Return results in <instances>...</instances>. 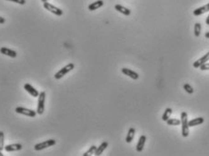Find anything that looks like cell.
<instances>
[{
    "label": "cell",
    "mask_w": 209,
    "mask_h": 156,
    "mask_svg": "<svg viewBox=\"0 0 209 156\" xmlns=\"http://www.w3.org/2000/svg\"><path fill=\"white\" fill-rule=\"evenodd\" d=\"M172 113H173V111H172V109L171 108L165 109V113H164V114H163V116H162V120L165 121V122H166L167 119H169V118H170V116H171Z\"/></svg>",
    "instance_id": "d6986e66"
},
{
    "label": "cell",
    "mask_w": 209,
    "mask_h": 156,
    "mask_svg": "<svg viewBox=\"0 0 209 156\" xmlns=\"http://www.w3.org/2000/svg\"><path fill=\"white\" fill-rule=\"evenodd\" d=\"M115 9H116V11H118L119 13L125 15V16H130V14H131L130 9H128V8L125 7H123V6H121V5H116V6H115Z\"/></svg>",
    "instance_id": "2e32d148"
},
{
    "label": "cell",
    "mask_w": 209,
    "mask_h": 156,
    "mask_svg": "<svg viewBox=\"0 0 209 156\" xmlns=\"http://www.w3.org/2000/svg\"><path fill=\"white\" fill-rule=\"evenodd\" d=\"M107 146H108V143H107V142H103V143L100 144L98 147H96V150H95V155L96 156L101 155V154H103V152L106 149Z\"/></svg>",
    "instance_id": "9a60e30c"
},
{
    "label": "cell",
    "mask_w": 209,
    "mask_h": 156,
    "mask_svg": "<svg viewBox=\"0 0 209 156\" xmlns=\"http://www.w3.org/2000/svg\"><path fill=\"white\" fill-rule=\"evenodd\" d=\"M8 1H12V2H15L16 4H19V5H25L26 4V0H8Z\"/></svg>",
    "instance_id": "484cf974"
},
{
    "label": "cell",
    "mask_w": 209,
    "mask_h": 156,
    "mask_svg": "<svg viewBox=\"0 0 209 156\" xmlns=\"http://www.w3.org/2000/svg\"><path fill=\"white\" fill-rule=\"evenodd\" d=\"M16 113L26 115V116H29V117H35V115H36V114H37L35 111H33L31 109L25 108V107H16Z\"/></svg>",
    "instance_id": "8992f818"
},
{
    "label": "cell",
    "mask_w": 209,
    "mask_h": 156,
    "mask_svg": "<svg viewBox=\"0 0 209 156\" xmlns=\"http://www.w3.org/2000/svg\"><path fill=\"white\" fill-rule=\"evenodd\" d=\"M103 5H104V1H103V0H97V1L94 2V3L90 4V5L88 6V9H89L90 11H95V10L98 9L99 7H103Z\"/></svg>",
    "instance_id": "4fadbf2b"
},
{
    "label": "cell",
    "mask_w": 209,
    "mask_h": 156,
    "mask_svg": "<svg viewBox=\"0 0 209 156\" xmlns=\"http://www.w3.org/2000/svg\"><path fill=\"white\" fill-rule=\"evenodd\" d=\"M4 155V154H2V151H1V150H0V156H3Z\"/></svg>",
    "instance_id": "4dcf8cb0"
},
{
    "label": "cell",
    "mask_w": 209,
    "mask_h": 156,
    "mask_svg": "<svg viewBox=\"0 0 209 156\" xmlns=\"http://www.w3.org/2000/svg\"><path fill=\"white\" fill-rule=\"evenodd\" d=\"M23 148L22 144H12L5 146V151L10 153V152H16V151H20Z\"/></svg>",
    "instance_id": "8fae6325"
},
{
    "label": "cell",
    "mask_w": 209,
    "mask_h": 156,
    "mask_svg": "<svg viewBox=\"0 0 209 156\" xmlns=\"http://www.w3.org/2000/svg\"><path fill=\"white\" fill-rule=\"evenodd\" d=\"M48 0H41V2H43V3H45V2H47Z\"/></svg>",
    "instance_id": "f546056e"
},
{
    "label": "cell",
    "mask_w": 209,
    "mask_h": 156,
    "mask_svg": "<svg viewBox=\"0 0 209 156\" xmlns=\"http://www.w3.org/2000/svg\"><path fill=\"white\" fill-rule=\"evenodd\" d=\"M6 22V19L2 16H0V24H4Z\"/></svg>",
    "instance_id": "4316f807"
},
{
    "label": "cell",
    "mask_w": 209,
    "mask_h": 156,
    "mask_svg": "<svg viewBox=\"0 0 209 156\" xmlns=\"http://www.w3.org/2000/svg\"><path fill=\"white\" fill-rule=\"evenodd\" d=\"M166 123L168 125H174V126H176V125H179L181 123V121L178 120V119H175V118H169V119H167V121H166Z\"/></svg>",
    "instance_id": "ffe728a7"
},
{
    "label": "cell",
    "mask_w": 209,
    "mask_h": 156,
    "mask_svg": "<svg viewBox=\"0 0 209 156\" xmlns=\"http://www.w3.org/2000/svg\"><path fill=\"white\" fill-rule=\"evenodd\" d=\"M205 36H206L207 38H209V32H207V33L205 34Z\"/></svg>",
    "instance_id": "f1b7e54d"
},
{
    "label": "cell",
    "mask_w": 209,
    "mask_h": 156,
    "mask_svg": "<svg viewBox=\"0 0 209 156\" xmlns=\"http://www.w3.org/2000/svg\"><path fill=\"white\" fill-rule=\"evenodd\" d=\"M121 71H122V73H123L124 74L128 75V76H129L130 78L134 79V80H137V79L139 78V74H138L137 73H136L135 71H132V70H130V69H128V68L124 67V68H122Z\"/></svg>",
    "instance_id": "9c48e42d"
},
{
    "label": "cell",
    "mask_w": 209,
    "mask_h": 156,
    "mask_svg": "<svg viewBox=\"0 0 209 156\" xmlns=\"http://www.w3.org/2000/svg\"><path fill=\"white\" fill-rule=\"evenodd\" d=\"M209 60V52H207L204 56H202L201 58H199L198 60H197L194 64H193V66L195 68H199L202 65H204L205 63H207Z\"/></svg>",
    "instance_id": "ba28073f"
},
{
    "label": "cell",
    "mask_w": 209,
    "mask_h": 156,
    "mask_svg": "<svg viewBox=\"0 0 209 156\" xmlns=\"http://www.w3.org/2000/svg\"><path fill=\"white\" fill-rule=\"evenodd\" d=\"M5 149V134L2 131H0V150L3 151Z\"/></svg>",
    "instance_id": "7402d4cb"
},
{
    "label": "cell",
    "mask_w": 209,
    "mask_h": 156,
    "mask_svg": "<svg viewBox=\"0 0 209 156\" xmlns=\"http://www.w3.org/2000/svg\"><path fill=\"white\" fill-rule=\"evenodd\" d=\"M146 135H141L138 140V143L137 144V152H142L143 149H144V146H145V144H146Z\"/></svg>",
    "instance_id": "5bb4252c"
},
{
    "label": "cell",
    "mask_w": 209,
    "mask_h": 156,
    "mask_svg": "<svg viewBox=\"0 0 209 156\" xmlns=\"http://www.w3.org/2000/svg\"><path fill=\"white\" fill-rule=\"evenodd\" d=\"M199 68H200V70H202V71L209 70V63H205V64L202 65Z\"/></svg>",
    "instance_id": "d4e9b609"
},
{
    "label": "cell",
    "mask_w": 209,
    "mask_h": 156,
    "mask_svg": "<svg viewBox=\"0 0 209 156\" xmlns=\"http://www.w3.org/2000/svg\"><path fill=\"white\" fill-rule=\"evenodd\" d=\"M0 53L3 54V55H5V56H9V57H12V58H15V57H16V56H17V54H16V51H14V50L9 49V48L7 47L0 48Z\"/></svg>",
    "instance_id": "30bf717a"
},
{
    "label": "cell",
    "mask_w": 209,
    "mask_h": 156,
    "mask_svg": "<svg viewBox=\"0 0 209 156\" xmlns=\"http://www.w3.org/2000/svg\"><path fill=\"white\" fill-rule=\"evenodd\" d=\"M204 122H205V119L203 117H197V118H195L193 120L189 121L188 122V126L189 127H193V126H196V125L202 124Z\"/></svg>",
    "instance_id": "e0dca14e"
},
{
    "label": "cell",
    "mask_w": 209,
    "mask_h": 156,
    "mask_svg": "<svg viewBox=\"0 0 209 156\" xmlns=\"http://www.w3.org/2000/svg\"><path fill=\"white\" fill-rule=\"evenodd\" d=\"M74 68H75V65L72 64V63H70L68 65H67L66 66H64L63 68H61V69L55 74V78H56L57 80L61 79L64 75H66L67 73H69L70 71H72Z\"/></svg>",
    "instance_id": "3957f363"
},
{
    "label": "cell",
    "mask_w": 209,
    "mask_h": 156,
    "mask_svg": "<svg viewBox=\"0 0 209 156\" xmlns=\"http://www.w3.org/2000/svg\"><path fill=\"white\" fill-rule=\"evenodd\" d=\"M24 89L33 97H38V96H39V92L36 89H35L31 84H26L24 85Z\"/></svg>",
    "instance_id": "52a82bcc"
},
{
    "label": "cell",
    "mask_w": 209,
    "mask_h": 156,
    "mask_svg": "<svg viewBox=\"0 0 209 156\" xmlns=\"http://www.w3.org/2000/svg\"><path fill=\"white\" fill-rule=\"evenodd\" d=\"M194 33H195V36H197V37L200 36V33H201V24L200 23H196L195 24Z\"/></svg>",
    "instance_id": "603a6c76"
},
{
    "label": "cell",
    "mask_w": 209,
    "mask_h": 156,
    "mask_svg": "<svg viewBox=\"0 0 209 156\" xmlns=\"http://www.w3.org/2000/svg\"><path fill=\"white\" fill-rule=\"evenodd\" d=\"M135 133H136L135 128L131 127V128L128 130V135H127V138H126V142H127L128 144H130V143L133 141V139H134V137H135Z\"/></svg>",
    "instance_id": "ac0fdd59"
},
{
    "label": "cell",
    "mask_w": 209,
    "mask_h": 156,
    "mask_svg": "<svg viewBox=\"0 0 209 156\" xmlns=\"http://www.w3.org/2000/svg\"><path fill=\"white\" fill-rule=\"evenodd\" d=\"M56 144V140L54 139H49V140H47L45 142H42V143H39V144H35L34 149L35 151H41V150H44L46 148H48V147H51L53 145Z\"/></svg>",
    "instance_id": "277c9868"
},
{
    "label": "cell",
    "mask_w": 209,
    "mask_h": 156,
    "mask_svg": "<svg viewBox=\"0 0 209 156\" xmlns=\"http://www.w3.org/2000/svg\"><path fill=\"white\" fill-rule=\"evenodd\" d=\"M181 123H182V135L183 137H187L189 135V126H188V119H187V114L186 112H183L181 114Z\"/></svg>",
    "instance_id": "6da1fadb"
},
{
    "label": "cell",
    "mask_w": 209,
    "mask_h": 156,
    "mask_svg": "<svg viewBox=\"0 0 209 156\" xmlns=\"http://www.w3.org/2000/svg\"><path fill=\"white\" fill-rule=\"evenodd\" d=\"M44 8L47 9V11H49V12L55 14V15L58 16H60L63 15V11H62L61 9H59L58 7H55L54 5H52V4H50V3H48V2H45V3H44Z\"/></svg>",
    "instance_id": "5b68a950"
},
{
    "label": "cell",
    "mask_w": 209,
    "mask_h": 156,
    "mask_svg": "<svg viewBox=\"0 0 209 156\" xmlns=\"http://www.w3.org/2000/svg\"><path fill=\"white\" fill-rule=\"evenodd\" d=\"M95 150H96V146L95 145H92L84 154L83 156H90V155H93L95 154Z\"/></svg>",
    "instance_id": "44dd1931"
},
{
    "label": "cell",
    "mask_w": 209,
    "mask_h": 156,
    "mask_svg": "<svg viewBox=\"0 0 209 156\" xmlns=\"http://www.w3.org/2000/svg\"><path fill=\"white\" fill-rule=\"evenodd\" d=\"M184 89H185V91H186V93H188V94H190V95L194 93V89H193V87H192L189 84H184Z\"/></svg>",
    "instance_id": "cb8c5ba5"
},
{
    "label": "cell",
    "mask_w": 209,
    "mask_h": 156,
    "mask_svg": "<svg viewBox=\"0 0 209 156\" xmlns=\"http://www.w3.org/2000/svg\"><path fill=\"white\" fill-rule=\"evenodd\" d=\"M209 11V3L208 4H207V5H205V6H203V7H198L197 9H195L194 10V16H201V15H203V14H205V13L208 12Z\"/></svg>",
    "instance_id": "7c38bea8"
},
{
    "label": "cell",
    "mask_w": 209,
    "mask_h": 156,
    "mask_svg": "<svg viewBox=\"0 0 209 156\" xmlns=\"http://www.w3.org/2000/svg\"><path fill=\"white\" fill-rule=\"evenodd\" d=\"M46 92H41L39 93L38 96V101H37V109L36 113L38 114H43L45 111V100H46Z\"/></svg>",
    "instance_id": "7a4b0ae2"
},
{
    "label": "cell",
    "mask_w": 209,
    "mask_h": 156,
    "mask_svg": "<svg viewBox=\"0 0 209 156\" xmlns=\"http://www.w3.org/2000/svg\"><path fill=\"white\" fill-rule=\"evenodd\" d=\"M206 23H207V25H209V15H208V16L207 17V20H206Z\"/></svg>",
    "instance_id": "83f0119b"
}]
</instances>
